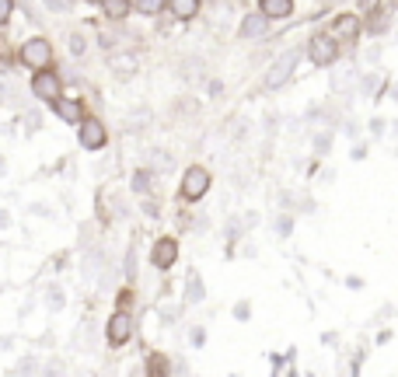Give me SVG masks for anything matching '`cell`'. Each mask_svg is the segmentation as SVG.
Here are the masks:
<instances>
[{
    "label": "cell",
    "instance_id": "cell-12",
    "mask_svg": "<svg viewBox=\"0 0 398 377\" xmlns=\"http://www.w3.org/2000/svg\"><path fill=\"white\" fill-rule=\"evenodd\" d=\"M266 28H269V21H266L259 11H252V14H245V18H241L238 35H241V39H262V35H266Z\"/></svg>",
    "mask_w": 398,
    "mask_h": 377
},
{
    "label": "cell",
    "instance_id": "cell-26",
    "mask_svg": "<svg viewBox=\"0 0 398 377\" xmlns=\"http://www.w3.org/2000/svg\"><path fill=\"white\" fill-rule=\"evenodd\" d=\"M126 276H130V280L137 276V252H130V255H126Z\"/></svg>",
    "mask_w": 398,
    "mask_h": 377
},
{
    "label": "cell",
    "instance_id": "cell-2",
    "mask_svg": "<svg viewBox=\"0 0 398 377\" xmlns=\"http://www.w3.org/2000/svg\"><path fill=\"white\" fill-rule=\"evenodd\" d=\"M210 185H213V179H210V172L203 168V165H192V168H186V175H182V199L186 203H196V199H203L206 192H210Z\"/></svg>",
    "mask_w": 398,
    "mask_h": 377
},
{
    "label": "cell",
    "instance_id": "cell-16",
    "mask_svg": "<svg viewBox=\"0 0 398 377\" xmlns=\"http://www.w3.org/2000/svg\"><path fill=\"white\" fill-rule=\"evenodd\" d=\"M203 297H206V290H203L199 273H189V280H186V300H189V304H199Z\"/></svg>",
    "mask_w": 398,
    "mask_h": 377
},
{
    "label": "cell",
    "instance_id": "cell-8",
    "mask_svg": "<svg viewBox=\"0 0 398 377\" xmlns=\"http://www.w3.org/2000/svg\"><path fill=\"white\" fill-rule=\"evenodd\" d=\"M32 94L52 105L56 98H60V77H56V74H49V70L35 74V81H32Z\"/></svg>",
    "mask_w": 398,
    "mask_h": 377
},
{
    "label": "cell",
    "instance_id": "cell-17",
    "mask_svg": "<svg viewBox=\"0 0 398 377\" xmlns=\"http://www.w3.org/2000/svg\"><path fill=\"white\" fill-rule=\"evenodd\" d=\"M101 11H105V18H112V21H119V18H126L133 8L126 4V0H105L101 4Z\"/></svg>",
    "mask_w": 398,
    "mask_h": 377
},
{
    "label": "cell",
    "instance_id": "cell-37",
    "mask_svg": "<svg viewBox=\"0 0 398 377\" xmlns=\"http://www.w3.org/2000/svg\"><path fill=\"white\" fill-rule=\"evenodd\" d=\"M395 130H398V123H395Z\"/></svg>",
    "mask_w": 398,
    "mask_h": 377
},
{
    "label": "cell",
    "instance_id": "cell-15",
    "mask_svg": "<svg viewBox=\"0 0 398 377\" xmlns=\"http://www.w3.org/2000/svg\"><path fill=\"white\" fill-rule=\"evenodd\" d=\"M168 11H172L175 18H182V21H189V18L199 14V0H172V4H168Z\"/></svg>",
    "mask_w": 398,
    "mask_h": 377
},
{
    "label": "cell",
    "instance_id": "cell-32",
    "mask_svg": "<svg viewBox=\"0 0 398 377\" xmlns=\"http://www.w3.org/2000/svg\"><path fill=\"white\" fill-rule=\"evenodd\" d=\"M32 370H35V360H25V363L18 367V374H32Z\"/></svg>",
    "mask_w": 398,
    "mask_h": 377
},
{
    "label": "cell",
    "instance_id": "cell-28",
    "mask_svg": "<svg viewBox=\"0 0 398 377\" xmlns=\"http://www.w3.org/2000/svg\"><path fill=\"white\" fill-rule=\"evenodd\" d=\"M290 227H294L290 217H279V221H276V231H279V234H290Z\"/></svg>",
    "mask_w": 398,
    "mask_h": 377
},
{
    "label": "cell",
    "instance_id": "cell-33",
    "mask_svg": "<svg viewBox=\"0 0 398 377\" xmlns=\"http://www.w3.org/2000/svg\"><path fill=\"white\" fill-rule=\"evenodd\" d=\"M143 210L150 213V217H157V203H154V199H147V203H143Z\"/></svg>",
    "mask_w": 398,
    "mask_h": 377
},
{
    "label": "cell",
    "instance_id": "cell-24",
    "mask_svg": "<svg viewBox=\"0 0 398 377\" xmlns=\"http://www.w3.org/2000/svg\"><path fill=\"white\" fill-rule=\"evenodd\" d=\"M235 318H238V321H248V318H252V304H248V300L235 304Z\"/></svg>",
    "mask_w": 398,
    "mask_h": 377
},
{
    "label": "cell",
    "instance_id": "cell-1",
    "mask_svg": "<svg viewBox=\"0 0 398 377\" xmlns=\"http://www.w3.org/2000/svg\"><path fill=\"white\" fill-rule=\"evenodd\" d=\"M301 57H304V49H301V45H290V49H283L279 57H276V63L266 70V77H262V88H266V91H279L283 84H287V81L294 77V70H297Z\"/></svg>",
    "mask_w": 398,
    "mask_h": 377
},
{
    "label": "cell",
    "instance_id": "cell-25",
    "mask_svg": "<svg viewBox=\"0 0 398 377\" xmlns=\"http://www.w3.org/2000/svg\"><path fill=\"white\" fill-rule=\"evenodd\" d=\"M49 11H56V14H67V11H74V4H67V0H52V4H49Z\"/></svg>",
    "mask_w": 398,
    "mask_h": 377
},
{
    "label": "cell",
    "instance_id": "cell-18",
    "mask_svg": "<svg viewBox=\"0 0 398 377\" xmlns=\"http://www.w3.org/2000/svg\"><path fill=\"white\" fill-rule=\"evenodd\" d=\"M147 377H168V360H164L161 353H154V356L147 360Z\"/></svg>",
    "mask_w": 398,
    "mask_h": 377
},
{
    "label": "cell",
    "instance_id": "cell-10",
    "mask_svg": "<svg viewBox=\"0 0 398 377\" xmlns=\"http://www.w3.org/2000/svg\"><path fill=\"white\" fill-rule=\"evenodd\" d=\"M259 14H262L266 21H283V18L294 14V0H262Z\"/></svg>",
    "mask_w": 398,
    "mask_h": 377
},
{
    "label": "cell",
    "instance_id": "cell-9",
    "mask_svg": "<svg viewBox=\"0 0 398 377\" xmlns=\"http://www.w3.org/2000/svg\"><path fill=\"white\" fill-rule=\"evenodd\" d=\"M49 109L60 116L63 123H77V126L84 123V105H81V98H63V94H60V98L49 105Z\"/></svg>",
    "mask_w": 398,
    "mask_h": 377
},
{
    "label": "cell",
    "instance_id": "cell-19",
    "mask_svg": "<svg viewBox=\"0 0 398 377\" xmlns=\"http://www.w3.org/2000/svg\"><path fill=\"white\" fill-rule=\"evenodd\" d=\"M130 8H137L140 14H161V11H164L161 0H137V4H130Z\"/></svg>",
    "mask_w": 398,
    "mask_h": 377
},
{
    "label": "cell",
    "instance_id": "cell-23",
    "mask_svg": "<svg viewBox=\"0 0 398 377\" xmlns=\"http://www.w3.org/2000/svg\"><path fill=\"white\" fill-rule=\"evenodd\" d=\"M328 147H332V133H321V136H315V150H318V154H328Z\"/></svg>",
    "mask_w": 398,
    "mask_h": 377
},
{
    "label": "cell",
    "instance_id": "cell-31",
    "mask_svg": "<svg viewBox=\"0 0 398 377\" xmlns=\"http://www.w3.org/2000/svg\"><path fill=\"white\" fill-rule=\"evenodd\" d=\"M206 343V332L203 329H192V346H203Z\"/></svg>",
    "mask_w": 398,
    "mask_h": 377
},
{
    "label": "cell",
    "instance_id": "cell-6",
    "mask_svg": "<svg viewBox=\"0 0 398 377\" xmlns=\"http://www.w3.org/2000/svg\"><path fill=\"white\" fill-rule=\"evenodd\" d=\"M150 262H154V269H172L179 262V241L175 238H157V245L150 252Z\"/></svg>",
    "mask_w": 398,
    "mask_h": 377
},
{
    "label": "cell",
    "instance_id": "cell-36",
    "mask_svg": "<svg viewBox=\"0 0 398 377\" xmlns=\"http://www.w3.org/2000/svg\"><path fill=\"white\" fill-rule=\"evenodd\" d=\"M391 94H395V101H398V88H395V91H391Z\"/></svg>",
    "mask_w": 398,
    "mask_h": 377
},
{
    "label": "cell",
    "instance_id": "cell-35",
    "mask_svg": "<svg viewBox=\"0 0 398 377\" xmlns=\"http://www.w3.org/2000/svg\"><path fill=\"white\" fill-rule=\"evenodd\" d=\"M4 168H8V165H4V157H0V175H4Z\"/></svg>",
    "mask_w": 398,
    "mask_h": 377
},
{
    "label": "cell",
    "instance_id": "cell-3",
    "mask_svg": "<svg viewBox=\"0 0 398 377\" xmlns=\"http://www.w3.org/2000/svg\"><path fill=\"white\" fill-rule=\"evenodd\" d=\"M308 57H311L315 67H332V63L339 60V42H335V35H315V39L308 42Z\"/></svg>",
    "mask_w": 398,
    "mask_h": 377
},
{
    "label": "cell",
    "instance_id": "cell-11",
    "mask_svg": "<svg viewBox=\"0 0 398 377\" xmlns=\"http://www.w3.org/2000/svg\"><path fill=\"white\" fill-rule=\"evenodd\" d=\"M395 8H381V4H374L370 11H367V18H364V28L370 32V35H381V32H388V25H391V14Z\"/></svg>",
    "mask_w": 398,
    "mask_h": 377
},
{
    "label": "cell",
    "instance_id": "cell-13",
    "mask_svg": "<svg viewBox=\"0 0 398 377\" xmlns=\"http://www.w3.org/2000/svg\"><path fill=\"white\" fill-rule=\"evenodd\" d=\"M332 32H335V35H346V39L353 42L357 32H360V18H357V14H339V18L332 21Z\"/></svg>",
    "mask_w": 398,
    "mask_h": 377
},
{
    "label": "cell",
    "instance_id": "cell-20",
    "mask_svg": "<svg viewBox=\"0 0 398 377\" xmlns=\"http://www.w3.org/2000/svg\"><path fill=\"white\" fill-rule=\"evenodd\" d=\"M46 304H49L52 311H60V307H63V290H60V287H49V290H46Z\"/></svg>",
    "mask_w": 398,
    "mask_h": 377
},
{
    "label": "cell",
    "instance_id": "cell-21",
    "mask_svg": "<svg viewBox=\"0 0 398 377\" xmlns=\"http://www.w3.org/2000/svg\"><path fill=\"white\" fill-rule=\"evenodd\" d=\"M70 52H74V57H84V52H88V39L84 35H70Z\"/></svg>",
    "mask_w": 398,
    "mask_h": 377
},
{
    "label": "cell",
    "instance_id": "cell-22",
    "mask_svg": "<svg viewBox=\"0 0 398 377\" xmlns=\"http://www.w3.org/2000/svg\"><path fill=\"white\" fill-rule=\"evenodd\" d=\"M133 189H137V192H147V189H150V172L140 168V172L133 175Z\"/></svg>",
    "mask_w": 398,
    "mask_h": 377
},
{
    "label": "cell",
    "instance_id": "cell-29",
    "mask_svg": "<svg viewBox=\"0 0 398 377\" xmlns=\"http://www.w3.org/2000/svg\"><path fill=\"white\" fill-rule=\"evenodd\" d=\"M11 11H14L11 0H0V21H8V18H11Z\"/></svg>",
    "mask_w": 398,
    "mask_h": 377
},
{
    "label": "cell",
    "instance_id": "cell-27",
    "mask_svg": "<svg viewBox=\"0 0 398 377\" xmlns=\"http://www.w3.org/2000/svg\"><path fill=\"white\" fill-rule=\"evenodd\" d=\"M150 157H154V165H157V168H168V165H172V161H168V154H164V150H154Z\"/></svg>",
    "mask_w": 398,
    "mask_h": 377
},
{
    "label": "cell",
    "instance_id": "cell-4",
    "mask_svg": "<svg viewBox=\"0 0 398 377\" xmlns=\"http://www.w3.org/2000/svg\"><path fill=\"white\" fill-rule=\"evenodd\" d=\"M21 63L32 67V70H46L52 63V45L46 39H28L21 45Z\"/></svg>",
    "mask_w": 398,
    "mask_h": 377
},
{
    "label": "cell",
    "instance_id": "cell-14",
    "mask_svg": "<svg viewBox=\"0 0 398 377\" xmlns=\"http://www.w3.org/2000/svg\"><path fill=\"white\" fill-rule=\"evenodd\" d=\"M108 67L116 70L119 77H133L137 74V57H133V52H119V57L108 60Z\"/></svg>",
    "mask_w": 398,
    "mask_h": 377
},
{
    "label": "cell",
    "instance_id": "cell-34",
    "mask_svg": "<svg viewBox=\"0 0 398 377\" xmlns=\"http://www.w3.org/2000/svg\"><path fill=\"white\" fill-rule=\"evenodd\" d=\"M8 224H11V217H8L4 210H0V227H8Z\"/></svg>",
    "mask_w": 398,
    "mask_h": 377
},
{
    "label": "cell",
    "instance_id": "cell-5",
    "mask_svg": "<svg viewBox=\"0 0 398 377\" xmlns=\"http://www.w3.org/2000/svg\"><path fill=\"white\" fill-rule=\"evenodd\" d=\"M105 336H108V346H126L130 336H133V318H130V311H116V314H112Z\"/></svg>",
    "mask_w": 398,
    "mask_h": 377
},
{
    "label": "cell",
    "instance_id": "cell-7",
    "mask_svg": "<svg viewBox=\"0 0 398 377\" xmlns=\"http://www.w3.org/2000/svg\"><path fill=\"white\" fill-rule=\"evenodd\" d=\"M108 143V130L98 119H84L81 123V147L84 150H101Z\"/></svg>",
    "mask_w": 398,
    "mask_h": 377
},
{
    "label": "cell",
    "instance_id": "cell-30",
    "mask_svg": "<svg viewBox=\"0 0 398 377\" xmlns=\"http://www.w3.org/2000/svg\"><path fill=\"white\" fill-rule=\"evenodd\" d=\"M370 133H374V136H381V133H384V119H377V116H374V119H370Z\"/></svg>",
    "mask_w": 398,
    "mask_h": 377
}]
</instances>
